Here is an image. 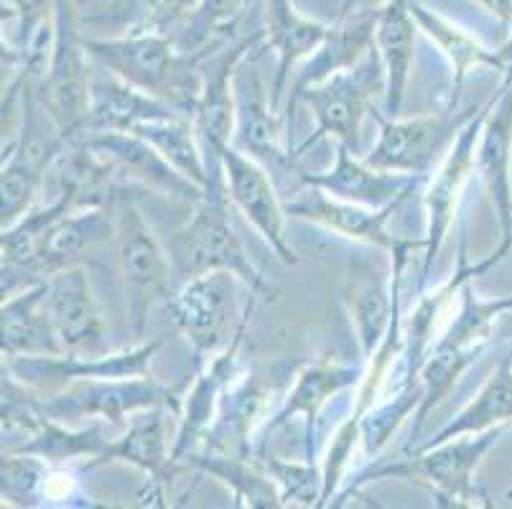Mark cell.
I'll use <instances>...</instances> for the list:
<instances>
[{
  "mask_svg": "<svg viewBox=\"0 0 512 509\" xmlns=\"http://www.w3.org/2000/svg\"><path fill=\"white\" fill-rule=\"evenodd\" d=\"M212 46V44H209ZM207 46V49H209ZM207 49L186 54L166 34H125L118 39H87L95 64L133 84L138 90L169 102L176 112L192 120L202 95V62Z\"/></svg>",
  "mask_w": 512,
  "mask_h": 509,
  "instance_id": "obj_1",
  "label": "cell"
},
{
  "mask_svg": "<svg viewBox=\"0 0 512 509\" xmlns=\"http://www.w3.org/2000/svg\"><path fill=\"white\" fill-rule=\"evenodd\" d=\"M227 202H230V196H227L225 171L212 174L204 196L194 204V214L189 217V222L179 227L166 242L176 278L186 283L197 275L227 270V273L237 275L248 286V291L258 293V296H273V288L258 273L232 227Z\"/></svg>",
  "mask_w": 512,
  "mask_h": 509,
  "instance_id": "obj_2",
  "label": "cell"
},
{
  "mask_svg": "<svg viewBox=\"0 0 512 509\" xmlns=\"http://www.w3.org/2000/svg\"><path fill=\"white\" fill-rule=\"evenodd\" d=\"M505 431L507 426H497L482 433H467V436L451 438L436 446L413 448L408 459L370 466L360 471L339 497H334L337 502L332 507L344 504L349 494H357L365 484L383 482V479H406V482L423 484L431 489L441 507H467L474 497V476L487 454L505 436Z\"/></svg>",
  "mask_w": 512,
  "mask_h": 509,
  "instance_id": "obj_3",
  "label": "cell"
},
{
  "mask_svg": "<svg viewBox=\"0 0 512 509\" xmlns=\"http://www.w3.org/2000/svg\"><path fill=\"white\" fill-rule=\"evenodd\" d=\"M69 140L59 133L39 95L26 79L23 87V128L18 140L3 153L0 171V227L6 230L34 207L49 168L64 156Z\"/></svg>",
  "mask_w": 512,
  "mask_h": 509,
  "instance_id": "obj_4",
  "label": "cell"
},
{
  "mask_svg": "<svg viewBox=\"0 0 512 509\" xmlns=\"http://www.w3.org/2000/svg\"><path fill=\"white\" fill-rule=\"evenodd\" d=\"M115 212V247L118 265L128 293V316L133 336L141 339L148 311L156 303H169L174 298L176 273L169 250L153 235L151 224L143 217L141 207L123 196L113 204Z\"/></svg>",
  "mask_w": 512,
  "mask_h": 509,
  "instance_id": "obj_5",
  "label": "cell"
},
{
  "mask_svg": "<svg viewBox=\"0 0 512 509\" xmlns=\"http://www.w3.org/2000/svg\"><path fill=\"white\" fill-rule=\"evenodd\" d=\"M82 8L74 0H57L54 41L41 87V105L57 123L59 133L74 143L87 133L90 118V51L82 36Z\"/></svg>",
  "mask_w": 512,
  "mask_h": 509,
  "instance_id": "obj_6",
  "label": "cell"
},
{
  "mask_svg": "<svg viewBox=\"0 0 512 509\" xmlns=\"http://www.w3.org/2000/svg\"><path fill=\"white\" fill-rule=\"evenodd\" d=\"M383 92L385 97V67L377 54V46H372L357 67L342 69L332 77L311 84L299 95L296 105L304 102L314 112L316 128L309 138L301 143L293 158L316 146L321 138L334 135L339 143H347L352 151L360 156V130L367 112H372V97Z\"/></svg>",
  "mask_w": 512,
  "mask_h": 509,
  "instance_id": "obj_7",
  "label": "cell"
},
{
  "mask_svg": "<svg viewBox=\"0 0 512 509\" xmlns=\"http://www.w3.org/2000/svg\"><path fill=\"white\" fill-rule=\"evenodd\" d=\"M240 288H248L227 270L197 275L181 283L169 301V314L176 329L192 344L197 367L230 347L248 314V303L240 311Z\"/></svg>",
  "mask_w": 512,
  "mask_h": 509,
  "instance_id": "obj_8",
  "label": "cell"
},
{
  "mask_svg": "<svg viewBox=\"0 0 512 509\" xmlns=\"http://www.w3.org/2000/svg\"><path fill=\"white\" fill-rule=\"evenodd\" d=\"M482 105L459 110L449 102L444 110L418 115L411 120H398L372 110V118L380 125L375 146L365 153V161L375 168L398 171V174L426 176L434 168L436 158L446 156L456 135L474 118Z\"/></svg>",
  "mask_w": 512,
  "mask_h": 509,
  "instance_id": "obj_9",
  "label": "cell"
},
{
  "mask_svg": "<svg viewBox=\"0 0 512 509\" xmlns=\"http://www.w3.org/2000/svg\"><path fill=\"white\" fill-rule=\"evenodd\" d=\"M148 408H169L179 418V392L146 375L123 380H77L54 395H44V413L67 426H72L74 420L95 418L125 428L130 415Z\"/></svg>",
  "mask_w": 512,
  "mask_h": 509,
  "instance_id": "obj_10",
  "label": "cell"
},
{
  "mask_svg": "<svg viewBox=\"0 0 512 509\" xmlns=\"http://www.w3.org/2000/svg\"><path fill=\"white\" fill-rule=\"evenodd\" d=\"M423 247H426V237L423 240H403L400 237L398 247L390 252L393 255L390 273L377 260L365 258V255L349 260L342 296L365 362L383 344L385 334L393 324V316L400 311V283H403L411 252L423 250Z\"/></svg>",
  "mask_w": 512,
  "mask_h": 509,
  "instance_id": "obj_11",
  "label": "cell"
},
{
  "mask_svg": "<svg viewBox=\"0 0 512 509\" xmlns=\"http://www.w3.org/2000/svg\"><path fill=\"white\" fill-rule=\"evenodd\" d=\"M164 347V339L136 344L123 352L102 354H46V357H3V367L18 380L54 395L77 380H123L151 375V362Z\"/></svg>",
  "mask_w": 512,
  "mask_h": 509,
  "instance_id": "obj_12",
  "label": "cell"
},
{
  "mask_svg": "<svg viewBox=\"0 0 512 509\" xmlns=\"http://www.w3.org/2000/svg\"><path fill=\"white\" fill-rule=\"evenodd\" d=\"M492 97L479 107V112L456 135L446 156L441 158L439 168L434 176L428 179L426 191H423V207H426V247H423V270H421V286H426L431 268L439 258L441 247H444L446 235L451 230V222L456 217V207L462 199V191L467 186L469 176L477 171V143L482 133L484 118L490 112Z\"/></svg>",
  "mask_w": 512,
  "mask_h": 509,
  "instance_id": "obj_13",
  "label": "cell"
},
{
  "mask_svg": "<svg viewBox=\"0 0 512 509\" xmlns=\"http://www.w3.org/2000/svg\"><path fill=\"white\" fill-rule=\"evenodd\" d=\"M255 296H258V293H250L248 314L242 319L240 329H237L230 347H227L225 352L217 354V357L209 359V362H204L202 367H199L197 377H194L192 390H189L184 405H181L179 428H176L174 433V448H171L174 469H179L181 461H184L186 456L199 451V448H204L214 423L220 418L225 392L230 390L232 380H235L237 375V357H240L242 339H245L250 316H253Z\"/></svg>",
  "mask_w": 512,
  "mask_h": 509,
  "instance_id": "obj_14",
  "label": "cell"
},
{
  "mask_svg": "<svg viewBox=\"0 0 512 509\" xmlns=\"http://www.w3.org/2000/svg\"><path fill=\"white\" fill-rule=\"evenodd\" d=\"M46 280V308L64 354L107 352V326L92 280L82 265L51 273Z\"/></svg>",
  "mask_w": 512,
  "mask_h": 509,
  "instance_id": "obj_15",
  "label": "cell"
},
{
  "mask_svg": "<svg viewBox=\"0 0 512 509\" xmlns=\"http://www.w3.org/2000/svg\"><path fill=\"white\" fill-rule=\"evenodd\" d=\"M222 171H225L227 196L240 209L242 217L253 224L281 263L299 265L301 258L288 245L286 237V204L278 199V191L265 166L230 146L222 156Z\"/></svg>",
  "mask_w": 512,
  "mask_h": 509,
  "instance_id": "obj_16",
  "label": "cell"
},
{
  "mask_svg": "<svg viewBox=\"0 0 512 509\" xmlns=\"http://www.w3.org/2000/svg\"><path fill=\"white\" fill-rule=\"evenodd\" d=\"M232 90H235L232 146L265 168H293L291 148H283L281 143V112L273 105V97L265 90L263 77L253 62L242 59L232 79Z\"/></svg>",
  "mask_w": 512,
  "mask_h": 509,
  "instance_id": "obj_17",
  "label": "cell"
},
{
  "mask_svg": "<svg viewBox=\"0 0 512 509\" xmlns=\"http://www.w3.org/2000/svg\"><path fill=\"white\" fill-rule=\"evenodd\" d=\"M79 140L90 146L97 156L105 158L107 163H113L115 171L125 174L136 184L146 186V189L161 191V194L189 204H197L204 196L202 186L176 171L141 135L100 130V133H85Z\"/></svg>",
  "mask_w": 512,
  "mask_h": 509,
  "instance_id": "obj_18",
  "label": "cell"
},
{
  "mask_svg": "<svg viewBox=\"0 0 512 509\" xmlns=\"http://www.w3.org/2000/svg\"><path fill=\"white\" fill-rule=\"evenodd\" d=\"M477 174L495 207L500 242H512V72L492 95L477 143Z\"/></svg>",
  "mask_w": 512,
  "mask_h": 509,
  "instance_id": "obj_19",
  "label": "cell"
},
{
  "mask_svg": "<svg viewBox=\"0 0 512 509\" xmlns=\"http://www.w3.org/2000/svg\"><path fill=\"white\" fill-rule=\"evenodd\" d=\"M395 209H398V204L372 209L355 202H344V199H337V196L316 189V186H304L299 194L286 202L288 217L316 224L321 230L344 237V240L360 242V245L385 252H393L400 242V237H393L385 227Z\"/></svg>",
  "mask_w": 512,
  "mask_h": 509,
  "instance_id": "obj_20",
  "label": "cell"
},
{
  "mask_svg": "<svg viewBox=\"0 0 512 509\" xmlns=\"http://www.w3.org/2000/svg\"><path fill=\"white\" fill-rule=\"evenodd\" d=\"M299 179L304 186H316V189L327 191V194L344 199V202L383 209L403 202L421 184L423 176L375 168L365 158L357 156L347 143H337V161L329 171H319V174L301 171Z\"/></svg>",
  "mask_w": 512,
  "mask_h": 509,
  "instance_id": "obj_21",
  "label": "cell"
},
{
  "mask_svg": "<svg viewBox=\"0 0 512 509\" xmlns=\"http://www.w3.org/2000/svg\"><path fill=\"white\" fill-rule=\"evenodd\" d=\"M169 418H176L169 408H148L141 413L130 415L123 433L118 438H110L97 459L87 461L85 469H97L105 464H130L141 469L151 479V489L156 497H161L166 479L174 474V461H171V448L174 438H169Z\"/></svg>",
  "mask_w": 512,
  "mask_h": 509,
  "instance_id": "obj_22",
  "label": "cell"
},
{
  "mask_svg": "<svg viewBox=\"0 0 512 509\" xmlns=\"http://www.w3.org/2000/svg\"><path fill=\"white\" fill-rule=\"evenodd\" d=\"M375 23L377 11H367V8L360 6L352 13H347V16H337V21L329 28L327 41L309 56V62L304 64L293 87L288 90V120L293 118V107H296V100H299V95L306 87L332 77V74L342 72V69L357 67L365 59L367 51L375 46Z\"/></svg>",
  "mask_w": 512,
  "mask_h": 509,
  "instance_id": "obj_23",
  "label": "cell"
},
{
  "mask_svg": "<svg viewBox=\"0 0 512 509\" xmlns=\"http://www.w3.org/2000/svg\"><path fill=\"white\" fill-rule=\"evenodd\" d=\"M365 367L360 364H332V362H314L306 364L296 372L291 390L286 392L283 405L276 410L268 428L286 426L291 420L304 418L306 423V459H316L314 456V438L316 426H319V413L337 392L349 390V387L360 385Z\"/></svg>",
  "mask_w": 512,
  "mask_h": 509,
  "instance_id": "obj_24",
  "label": "cell"
},
{
  "mask_svg": "<svg viewBox=\"0 0 512 509\" xmlns=\"http://www.w3.org/2000/svg\"><path fill=\"white\" fill-rule=\"evenodd\" d=\"M0 349L3 357H46L64 354L46 308V280L3 296L0 306Z\"/></svg>",
  "mask_w": 512,
  "mask_h": 509,
  "instance_id": "obj_25",
  "label": "cell"
},
{
  "mask_svg": "<svg viewBox=\"0 0 512 509\" xmlns=\"http://www.w3.org/2000/svg\"><path fill=\"white\" fill-rule=\"evenodd\" d=\"M332 23H321L306 18L293 0H265V44L278 56L276 82L271 87V97L276 110L283 102L286 82L291 69L299 62L309 59L329 36Z\"/></svg>",
  "mask_w": 512,
  "mask_h": 509,
  "instance_id": "obj_26",
  "label": "cell"
},
{
  "mask_svg": "<svg viewBox=\"0 0 512 509\" xmlns=\"http://www.w3.org/2000/svg\"><path fill=\"white\" fill-rule=\"evenodd\" d=\"M115 240V212L113 204H92V207H74L59 219L46 235L36 260V278L44 280L57 270L79 265L82 255L92 247Z\"/></svg>",
  "mask_w": 512,
  "mask_h": 509,
  "instance_id": "obj_27",
  "label": "cell"
},
{
  "mask_svg": "<svg viewBox=\"0 0 512 509\" xmlns=\"http://www.w3.org/2000/svg\"><path fill=\"white\" fill-rule=\"evenodd\" d=\"M413 0H385L377 8L375 46L385 67V112L398 118L406 100L408 77L413 67V46H416V16Z\"/></svg>",
  "mask_w": 512,
  "mask_h": 509,
  "instance_id": "obj_28",
  "label": "cell"
},
{
  "mask_svg": "<svg viewBox=\"0 0 512 509\" xmlns=\"http://www.w3.org/2000/svg\"><path fill=\"white\" fill-rule=\"evenodd\" d=\"M169 118H184V115L176 112L169 102L158 100L118 77L92 79L87 133H100V130L133 133L141 125Z\"/></svg>",
  "mask_w": 512,
  "mask_h": 509,
  "instance_id": "obj_29",
  "label": "cell"
},
{
  "mask_svg": "<svg viewBox=\"0 0 512 509\" xmlns=\"http://www.w3.org/2000/svg\"><path fill=\"white\" fill-rule=\"evenodd\" d=\"M181 466H192L202 474L212 476L220 484H225L235 497V507L250 509H278L283 507L281 489L273 482L268 471L253 459V456L225 454V451H212V448H199L186 456Z\"/></svg>",
  "mask_w": 512,
  "mask_h": 509,
  "instance_id": "obj_30",
  "label": "cell"
},
{
  "mask_svg": "<svg viewBox=\"0 0 512 509\" xmlns=\"http://www.w3.org/2000/svg\"><path fill=\"white\" fill-rule=\"evenodd\" d=\"M271 395V387L258 377H245L240 385H230V390L225 392V400H222L220 418L214 423L204 448L237 456L253 454L250 438H253L255 426L263 420Z\"/></svg>",
  "mask_w": 512,
  "mask_h": 509,
  "instance_id": "obj_31",
  "label": "cell"
},
{
  "mask_svg": "<svg viewBox=\"0 0 512 509\" xmlns=\"http://www.w3.org/2000/svg\"><path fill=\"white\" fill-rule=\"evenodd\" d=\"M411 8L413 16H416L418 28L439 46L441 54H444L446 62H449L451 74H454V92H451L449 102L459 105V92H462L464 79H467V74L472 72V69L490 67L495 69V72H502L495 51L487 49V46L479 39H474L472 34H467L462 26H456L454 21L444 18L441 13L431 11L423 0H413Z\"/></svg>",
  "mask_w": 512,
  "mask_h": 509,
  "instance_id": "obj_32",
  "label": "cell"
},
{
  "mask_svg": "<svg viewBox=\"0 0 512 509\" xmlns=\"http://www.w3.org/2000/svg\"><path fill=\"white\" fill-rule=\"evenodd\" d=\"M512 423V357L510 352L502 354L497 370L487 377L477 398L456 415L451 423H446L431 441L421 446H436V443L451 441V438L467 436V433H482L497 426H510Z\"/></svg>",
  "mask_w": 512,
  "mask_h": 509,
  "instance_id": "obj_33",
  "label": "cell"
},
{
  "mask_svg": "<svg viewBox=\"0 0 512 509\" xmlns=\"http://www.w3.org/2000/svg\"><path fill=\"white\" fill-rule=\"evenodd\" d=\"M107 443H110V438L102 428V420H95L87 428H72L62 420H54L46 415L44 426L34 436L11 448V451L39 456L51 466H62L77 459H97L105 451Z\"/></svg>",
  "mask_w": 512,
  "mask_h": 509,
  "instance_id": "obj_34",
  "label": "cell"
},
{
  "mask_svg": "<svg viewBox=\"0 0 512 509\" xmlns=\"http://www.w3.org/2000/svg\"><path fill=\"white\" fill-rule=\"evenodd\" d=\"M459 298H462L459 311L446 324L439 339L456 349L482 354L487 349V344L492 342V336H495V329L502 321V316L512 311V296L482 298L472 288V280H469L467 286L459 291Z\"/></svg>",
  "mask_w": 512,
  "mask_h": 509,
  "instance_id": "obj_35",
  "label": "cell"
},
{
  "mask_svg": "<svg viewBox=\"0 0 512 509\" xmlns=\"http://www.w3.org/2000/svg\"><path fill=\"white\" fill-rule=\"evenodd\" d=\"M477 359V352L456 349L451 347V344L436 339L431 352L423 359L421 372H418V380H421L423 387V398L418 410L413 413V438H418V433L426 426L428 415L434 413V410L449 398L451 390H454L456 382H459V377H462Z\"/></svg>",
  "mask_w": 512,
  "mask_h": 509,
  "instance_id": "obj_36",
  "label": "cell"
},
{
  "mask_svg": "<svg viewBox=\"0 0 512 509\" xmlns=\"http://www.w3.org/2000/svg\"><path fill=\"white\" fill-rule=\"evenodd\" d=\"M148 140L176 171L192 179L202 189H207V158H204L202 143L197 138L192 120L186 118H169V120H153V123L141 125L133 130Z\"/></svg>",
  "mask_w": 512,
  "mask_h": 509,
  "instance_id": "obj_37",
  "label": "cell"
},
{
  "mask_svg": "<svg viewBox=\"0 0 512 509\" xmlns=\"http://www.w3.org/2000/svg\"><path fill=\"white\" fill-rule=\"evenodd\" d=\"M421 398V382L411 387H398L395 395L385 398L383 403H377L375 408H370L362 415L357 426H360V443L365 448L367 459H375L388 446L395 431L403 426V420L416 413L418 405H421Z\"/></svg>",
  "mask_w": 512,
  "mask_h": 509,
  "instance_id": "obj_38",
  "label": "cell"
},
{
  "mask_svg": "<svg viewBox=\"0 0 512 509\" xmlns=\"http://www.w3.org/2000/svg\"><path fill=\"white\" fill-rule=\"evenodd\" d=\"M51 464L31 454L3 451L0 464V494L8 507L34 509L46 504V484H49Z\"/></svg>",
  "mask_w": 512,
  "mask_h": 509,
  "instance_id": "obj_39",
  "label": "cell"
},
{
  "mask_svg": "<svg viewBox=\"0 0 512 509\" xmlns=\"http://www.w3.org/2000/svg\"><path fill=\"white\" fill-rule=\"evenodd\" d=\"M250 3L253 0H202L186 21L184 31L176 36V46L186 54H194L207 49L214 41L225 39L250 11Z\"/></svg>",
  "mask_w": 512,
  "mask_h": 509,
  "instance_id": "obj_40",
  "label": "cell"
},
{
  "mask_svg": "<svg viewBox=\"0 0 512 509\" xmlns=\"http://www.w3.org/2000/svg\"><path fill=\"white\" fill-rule=\"evenodd\" d=\"M250 456L278 484L283 507H321V502H324V469H319L314 459L296 464V461H281L276 456L265 454Z\"/></svg>",
  "mask_w": 512,
  "mask_h": 509,
  "instance_id": "obj_41",
  "label": "cell"
},
{
  "mask_svg": "<svg viewBox=\"0 0 512 509\" xmlns=\"http://www.w3.org/2000/svg\"><path fill=\"white\" fill-rule=\"evenodd\" d=\"M202 0H118L110 18L128 34H166L176 23L189 21Z\"/></svg>",
  "mask_w": 512,
  "mask_h": 509,
  "instance_id": "obj_42",
  "label": "cell"
},
{
  "mask_svg": "<svg viewBox=\"0 0 512 509\" xmlns=\"http://www.w3.org/2000/svg\"><path fill=\"white\" fill-rule=\"evenodd\" d=\"M0 418H3V436H18L26 441L44 426V395L3 367V400H0ZM16 448V446H13ZM11 451V448H8Z\"/></svg>",
  "mask_w": 512,
  "mask_h": 509,
  "instance_id": "obj_43",
  "label": "cell"
},
{
  "mask_svg": "<svg viewBox=\"0 0 512 509\" xmlns=\"http://www.w3.org/2000/svg\"><path fill=\"white\" fill-rule=\"evenodd\" d=\"M484 11L500 18L502 23H512V0H474Z\"/></svg>",
  "mask_w": 512,
  "mask_h": 509,
  "instance_id": "obj_44",
  "label": "cell"
},
{
  "mask_svg": "<svg viewBox=\"0 0 512 509\" xmlns=\"http://www.w3.org/2000/svg\"><path fill=\"white\" fill-rule=\"evenodd\" d=\"M495 54H497V62H500L502 74L512 72V34L507 36L505 44H502L500 49H495Z\"/></svg>",
  "mask_w": 512,
  "mask_h": 509,
  "instance_id": "obj_45",
  "label": "cell"
},
{
  "mask_svg": "<svg viewBox=\"0 0 512 509\" xmlns=\"http://www.w3.org/2000/svg\"><path fill=\"white\" fill-rule=\"evenodd\" d=\"M500 324L505 326L507 336H510V347H507V352H510V357H512V311H510V314H505V316H502V321H500Z\"/></svg>",
  "mask_w": 512,
  "mask_h": 509,
  "instance_id": "obj_46",
  "label": "cell"
},
{
  "mask_svg": "<svg viewBox=\"0 0 512 509\" xmlns=\"http://www.w3.org/2000/svg\"><path fill=\"white\" fill-rule=\"evenodd\" d=\"M357 6H360V0H342V8H339V16H347V13L355 11Z\"/></svg>",
  "mask_w": 512,
  "mask_h": 509,
  "instance_id": "obj_47",
  "label": "cell"
},
{
  "mask_svg": "<svg viewBox=\"0 0 512 509\" xmlns=\"http://www.w3.org/2000/svg\"><path fill=\"white\" fill-rule=\"evenodd\" d=\"M74 3H77V6L82 8V6H85V3H90V0H74Z\"/></svg>",
  "mask_w": 512,
  "mask_h": 509,
  "instance_id": "obj_48",
  "label": "cell"
},
{
  "mask_svg": "<svg viewBox=\"0 0 512 509\" xmlns=\"http://www.w3.org/2000/svg\"><path fill=\"white\" fill-rule=\"evenodd\" d=\"M505 499H512V489H510V492H507V494H505Z\"/></svg>",
  "mask_w": 512,
  "mask_h": 509,
  "instance_id": "obj_49",
  "label": "cell"
},
{
  "mask_svg": "<svg viewBox=\"0 0 512 509\" xmlns=\"http://www.w3.org/2000/svg\"><path fill=\"white\" fill-rule=\"evenodd\" d=\"M423 3H426V0H423Z\"/></svg>",
  "mask_w": 512,
  "mask_h": 509,
  "instance_id": "obj_50",
  "label": "cell"
}]
</instances>
